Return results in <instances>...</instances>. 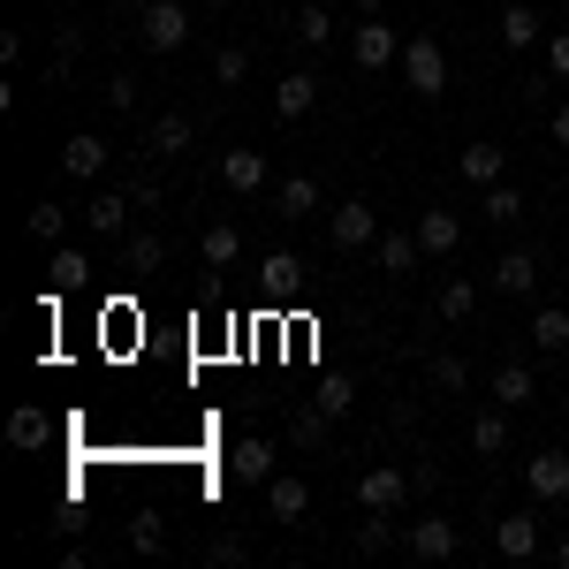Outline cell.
Returning <instances> with one entry per match:
<instances>
[{
  "instance_id": "1",
  "label": "cell",
  "mask_w": 569,
  "mask_h": 569,
  "mask_svg": "<svg viewBox=\"0 0 569 569\" xmlns=\"http://www.w3.org/2000/svg\"><path fill=\"white\" fill-rule=\"evenodd\" d=\"M395 69H402V84L418 91V99H440L448 91V53H440V39H410Z\"/></svg>"
},
{
  "instance_id": "2",
  "label": "cell",
  "mask_w": 569,
  "mask_h": 569,
  "mask_svg": "<svg viewBox=\"0 0 569 569\" xmlns=\"http://www.w3.org/2000/svg\"><path fill=\"white\" fill-rule=\"evenodd\" d=\"M137 39L152 46V53H182V46H190V8H182V0H152V8L137 16Z\"/></svg>"
},
{
  "instance_id": "3",
  "label": "cell",
  "mask_w": 569,
  "mask_h": 569,
  "mask_svg": "<svg viewBox=\"0 0 569 569\" xmlns=\"http://www.w3.org/2000/svg\"><path fill=\"white\" fill-rule=\"evenodd\" d=\"M525 493L531 501H569V456L562 448H531V463H525Z\"/></svg>"
},
{
  "instance_id": "4",
  "label": "cell",
  "mask_w": 569,
  "mask_h": 569,
  "mask_svg": "<svg viewBox=\"0 0 569 569\" xmlns=\"http://www.w3.org/2000/svg\"><path fill=\"white\" fill-rule=\"evenodd\" d=\"M327 236H335V251H372V243H380V213H372L365 198H350V206H335Z\"/></svg>"
},
{
  "instance_id": "5",
  "label": "cell",
  "mask_w": 569,
  "mask_h": 569,
  "mask_svg": "<svg viewBox=\"0 0 569 569\" xmlns=\"http://www.w3.org/2000/svg\"><path fill=\"white\" fill-rule=\"evenodd\" d=\"M410 493H418V486H410V471H395V463H372V471L357 479V509H388V517H395Z\"/></svg>"
},
{
  "instance_id": "6",
  "label": "cell",
  "mask_w": 569,
  "mask_h": 569,
  "mask_svg": "<svg viewBox=\"0 0 569 569\" xmlns=\"http://www.w3.org/2000/svg\"><path fill=\"white\" fill-rule=\"evenodd\" d=\"M402 547H410V562H448V555L463 547V531H456V517H418Z\"/></svg>"
},
{
  "instance_id": "7",
  "label": "cell",
  "mask_w": 569,
  "mask_h": 569,
  "mask_svg": "<svg viewBox=\"0 0 569 569\" xmlns=\"http://www.w3.org/2000/svg\"><path fill=\"white\" fill-rule=\"evenodd\" d=\"M350 53H357V69H388V61H402V39H395V23L365 16L350 31Z\"/></svg>"
},
{
  "instance_id": "8",
  "label": "cell",
  "mask_w": 569,
  "mask_h": 569,
  "mask_svg": "<svg viewBox=\"0 0 569 569\" xmlns=\"http://www.w3.org/2000/svg\"><path fill=\"white\" fill-rule=\"evenodd\" d=\"M220 182H228L236 198H259L266 190V160L251 152V144H228V152H220Z\"/></svg>"
},
{
  "instance_id": "9",
  "label": "cell",
  "mask_w": 569,
  "mask_h": 569,
  "mask_svg": "<svg viewBox=\"0 0 569 569\" xmlns=\"http://www.w3.org/2000/svg\"><path fill=\"white\" fill-rule=\"evenodd\" d=\"M311 107H319V77H311V69H289V77L273 84V114H281V122H305Z\"/></svg>"
},
{
  "instance_id": "10",
  "label": "cell",
  "mask_w": 569,
  "mask_h": 569,
  "mask_svg": "<svg viewBox=\"0 0 569 569\" xmlns=\"http://www.w3.org/2000/svg\"><path fill=\"white\" fill-rule=\"evenodd\" d=\"M493 547H501L509 562H525V555H539V509H509V517L493 525Z\"/></svg>"
},
{
  "instance_id": "11",
  "label": "cell",
  "mask_w": 569,
  "mask_h": 569,
  "mask_svg": "<svg viewBox=\"0 0 569 569\" xmlns=\"http://www.w3.org/2000/svg\"><path fill=\"white\" fill-rule=\"evenodd\" d=\"M305 509H311L305 479H281V471L266 479V517H273V525H305Z\"/></svg>"
},
{
  "instance_id": "12",
  "label": "cell",
  "mask_w": 569,
  "mask_h": 569,
  "mask_svg": "<svg viewBox=\"0 0 569 569\" xmlns=\"http://www.w3.org/2000/svg\"><path fill=\"white\" fill-rule=\"evenodd\" d=\"M61 168H69V176H77V182H99V176H107V137L77 130V137H69V144H61Z\"/></svg>"
},
{
  "instance_id": "13",
  "label": "cell",
  "mask_w": 569,
  "mask_h": 569,
  "mask_svg": "<svg viewBox=\"0 0 569 569\" xmlns=\"http://www.w3.org/2000/svg\"><path fill=\"white\" fill-rule=\"evenodd\" d=\"M418 243H426V259H448V251L463 243V220L448 213V206H426V213H418Z\"/></svg>"
},
{
  "instance_id": "14",
  "label": "cell",
  "mask_w": 569,
  "mask_h": 569,
  "mask_svg": "<svg viewBox=\"0 0 569 569\" xmlns=\"http://www.w3.org/2000/svg\"><path fill=\"white\" fill-rule=\"evenodd\" d=\"M493 289H501V297H531V289H539V259H531V251H501V259H493Z\"/></svg>"
},
{
  "instance_id": "15",
  "label": "cell",
  "mask_w": 569,
  "mask_h": 569,
  "mask_svg": "<svg viewBox=\"0 0 569 569\" xmlns=\"http://www.w3.org/2000/svg\"><path fill=\"white\" fill-rule=\"evenodd\" d=\"M456 168H463V182H471V190H486V182L509 176V152H501V144H463V160H456Z\"/></svg>"
},
{
  "instance_id": "16",
  "label": "cell",
  "mask_w": 569,
  "mask_h": 569,
  "mask_svg": "<svg viewBox=\"0 0 569 569\" xmlns=\"http://www.w3.org/2000/svg\"><path fill=\"white\" fill-rule=\"evenodd\" d=\"M198 259L220 266V273H228V266H243V236H236V220H213V228L198 236Z\"/></svg>"
},
{
  "instance_id": "17",
  "label": "cell",
  "mask_w": 569,
  "mask_h": 569,
  "mask_svg": "<svg viewBox=\"0 0 569 569\" xmlns=\"http://www.w3.org/2000/svg\"><path fill=\"white\" fill-rule=\"evenodd\" d=\"M144 152H152V160H182V152H190V114H160V122L144 130Z\"/></svg>"
},
{
  "instance_id": "18",
  "label": "cell",
  "mask_w": 569,
  "mask_h": 569,
  "mask_svg": "<svg viewBox=\"0 0 569 569\" xmlns=\"http://www.w3.org/2000/svg\"><path fill=\"white\" fill-rule=\"evenodd\" d=\"M493 39L509 46V53H525V46L539 39V16H531L525 0H509V8H501V16H493Z\"/></svg>"
},
{
  "instance_id": "19",
  "label": "cell",
  "mask_w": 569,
  "mask_h": 569,
  "mask_svg": "<svg viewBox=\"0 0 569 569\" xmlns=\"http://www.w3.org/2000/svg\"><path fill=\"white\" fill-rule=\"evenodd\" d=\"M84 228L91 236H122V228H130V198H122V190H99L84 206Z\"/></svg>"
},
{
  "instance_id": "20",
  "label": "cell",
  "mask_w": 569,
  "mask_h": 569,
  "mask_svg": "<svg viewBox=\"0 0 569 569\" xmlns=\"http://www.w3.org/2000/svg\"><path fill=\"white\" fill-rule=\"evenodd\" d=\"M372 259H380V273H395V281H402V273H418L426 243H418V236H380V243H372Z\"/></svg>"
},
{
  "instance_id": "21",
  "label": "cell",
  "mask_w": 569,
  "mask_h": 569,
  "mask_svg": "<svg viewBox=\"0 0 569 569\" xmlns=\"http://www.w3.org/2000/svg\"><path fill=\"white\" fill-rule=\"evenodd\" d=\"M486 388H493V402H501V410H525L531 395H539V380H531V365H501Z\"/></svg>"
},
{
  "instance_id": "22",
  "label": "cell",
  "mask_w": 569,
  "mask_h": 569,
  "mask_svg": "<svg viewBox=\"0 0 569 569\" xmlns=\"http://www.w3.org/2000/svg\"><path fill=\"white\" fill-rule=\"evenodd\" d=\"M531 350H569V305L531 311Z\"/></svg>"
},
{
  "instance_id": "23",
  "label": "cell",
  "mask_w": 569,
  "mask_h": 569,
  "mask_svg": "<svg viewBox=\"0 0 569 569\" xmlns=\"http://www.w3.org/2000/svg\"><path fill=\"white\" fill-rule=\"evenodd\" d=\"M471 448H479V456H501V448H509V418H501V402H493V410H471Z\"/></svg>"
},
{
  "instance_id": "24",
  "label": "cell",
  "mask_w": 569,
  "mask_h": 569,
  "mask_svg": "<svg viewBox=\"0 0 569 569\" xmlns=\"http://www.w3.org/2000/svg\"><path fill=\"white\" fill-rule=\"evenodd\" d=\"M486 220H493V228H517V220H525V190H517V182H486Z\"/></svg>"
},
{
  "instance_id": "25",
  "label": "cell",
  "mask_w": 569,
  "mask_h": 569,
  "mask_svg": "<svg viewBox=\"0 0 569 569\" xmlns=\"http://www.w3.org/2000/svg\"><path fill=\"white\" fill-rule=\"evenodd\" d=\"M236 479H251V486L273 479V440H243L236 448Z\"/></svg>"
},
{
  "instance_id": "26",
  "label": "cell",
  "mask_w": 569,
  "mask_h": 569,
  "mask_svg": "<svg viewBox=\"0 0 569 569\" xmlns=\"http://www.w3.org/2000/svg\"><path fill=\"white\" fill-rule=\"evenodd\" d=\"M273 213H289V220L319 213V182H311V176H289V182H281V206H273Z\"/></svg>"
},
{
  "instance_id": "27",
  "label": "cell",
  "mask_w": 569,
  "mask_h": 569,
  "mask_svg": "<svg viewBox=\"0 0 569 569\" xmlns=\"http://www.w3.org/2000/svg\"><path fill=\"white\" fill-rule=\"evenodd\" d=\"M471 305H479V289H471L463 273H456V281H440V297H433L440 319H471Z\"/></svg>"
},
{
  "instance_id": "28",
  "label": "cell",
  "mask_w": 569,
  "mask_h": 569,
  "mask_svg": "<svg viewBox=\"0 0 569 569\" xmlns=\"http://www.w3.org/2000/svg\"><path fill=\"white\" fill-rule=\"evenodd\" d=\"M130 547H137V555H160V547H168V525H160V509H137V517H130Z\"/></svg>"
},
{
  "instance_id": "29",
  "label": "cell",
  "mask_w": 569,
  "mask_h": 569,
  "mask_svg": "<svg viewBox=\"0 0 569 569\" xmlns=\"http://www.w3.org/2000/svg\"><path fill=\"white\" fill-rule=\"evenodd\" d=\"M160 259H168L160 236H130V243H122V266H130V273H160Z\"/></svg>"
},
{
  "instance_id": "30",
  "label": "cell",
  "mask_w": 569,
  "mask_h": 569,
  "mask_svg": "<svg viewBox=\"0 0 569 569\" xmlns=\"http://www.w3.org/2000/svg\"><path fill=\"white\" fill-rule=\"evenodd\" d=\"M388 547H395L388 509H365V531H357V555H388Z\"/></svg>"
},
{
  "instance_id": "31",
  "label": "cell",
  "mask_w": 569,
  "mask_h": 569,
  "mask_svg": "<svg viewBox=\"0 0 569 569\" xmlns=\"http://www.w3.org/2000/svg\"><path fill=\"white\" fill-rule=\"evenodd\" d=\"M46 266H53V297H69V289H77V281L91 273V259H84V251H53Z\"/></svg>"
},
{
  "instance_id": "32",
  "label": "cell",
  "mask_w": 569,
  "mask_h": 569,
  "mask_svg": "<svg viewBox=\"0 0 569 569\" xmlns=\"http://www.w3.org/2000/svg\"><path fill=\"white\" fill-rule=\"evenodd\" d=\"M311 402H319L327 418H350V410H357V388H350V380H319V388H311Z\"/></svg>"
},
{
  "instance_id": "33",
  "label": "cell",
  "mask_w": 569,
  "mask_h": 569,
  "mask_svg": "<svg viewBox=\"0 0 569 569\" xmlns=\"http://www.w3.org/2000/svg\"><path fill=\"white\" fill-rule=\"evenodd\" d=\"M46 433H53L46 410H16V418H8V440H16V448H46Z\"/></svg>"
},
{
  "instance_id": "34",
  "label": "cell",
  "mask_w": 569,
  "mask_h": 569,
  "mask_svg": "<svg viewBox=\"0 0 569 569\" xmlns=\"http://www.w3.org/2000/svg\"><path fill=\"white\" fill-rule=\"evenodd\" d=\"M297 39H305V46H327V39H335V16H327L319 0H311V8H297Z\"/></svg>"
},
{
  "instance_id": "35",
  "label": "cell",
  "mask_w": 569,
  "mask_h": 569,
  "mask_svg": "<svg viewBox=\"0 0 569 569\" xmlns=\"http://www.w3.org/2000/svg\"><path fill=\"white\" fill-rule=\"evenodd\" d=\"M23 228H31L39 243H61V228H69V213H61V206L46 198V206H31V220H23Z\"/></svg>"
},
{
  "instance_id": "36",
  "label": "cell",
  "mask_w": 569,
  "mask_h": 569,
  "mask_svg": "<svg viewBox=\"0 0 569 569\" xmlns=\"http://www.w3.org/2000/svg\"><path fill=\"white\" fill-rule=\"evenodd\" d=\"M289 440H297V448H319V440H327V410H319V402L297 410V418H289Z\"/></svg>"
},
{
  "instance_id": "37",
  "label": "cell",
  "mask_w": 569,
  "mask_h": 569,
  "mask_svg": "<svg viewBox=\"0 0 569 569\" xmlns=\"http://www.w3.org/2000/svg\"><path fill=\"white\" fill-rule=\"evenodd\" d=\"M243 69H251V53H243V46H220V53H213V77H220V84H243Z\"/></svg>"
},
{
  "instance_id": "38",
  "label": "cell",
  "mask_w": 569,
  "mask_h": 569,
  "mask_svg": "<svg viewBox=\"0 0 569 569\" xmlns=\"http://www.w3.org/2000/svg\"><path fill=\"white\" fill-rule=\"evenodd\" d=\"M243 555H251V547H243L236 531H220L213 547H206V562H213V569H236V562H243Z\"/></svg>"
},
{
  "instance_id": "39",
  "label": "cell",
  "mask_w": 569,
  "mask_h": 569,
  "mask_svg": "<svg viewBox=\"0 0 569 569\" xmlns=\"http://www.w3.org/2000/svg\"><path fill=\"white\" fill-rule=\"evenodd\" d=\"M84 501H69V493H61V501H53V531H69V539H77V531H84Z\"/></svg>"
},
{
  "instance_id": "40",
  "label": "cell",
  "mask_w": 569,
  "mask_h": 569,
  "mask_svg": "<svg viewBox=\"0 0 569 569\" xmlns=\"http://www.w3.org/2000/svg\"><path fill=\"white\" fill-rule=\"evenodd\" d=\"M107 107L130 114V107H137V77H107Z\"/></svg>"
},
{
  "instance_id": "41",
  "label": "cell",
  "mask_w": 569,
  "mask_h": 569,
  "mask_svg": "<svg viewBox=\"0 0 569 569\" xmlns=\"http://www.w3.org/2000/svg\"><path fill=\"white\" fill-rule=\"evenodd\" d=\"M471 372H463V357H433V388H463Z\"/></svg>"
},
{
  "instance_id": "42",
  "label": "cell",
  "mask_w": 569,
  "mask_h": 569,
  "mask_svg": "<svg viewBox=\"0 0 569 569\" xmlns=\"http://www.w3.org/2000/svg\"><path fill=\"white\" fill-rule=\"evenodd\" d=\"M547 69H555V77H569V31H555V39H547Z\"/></svg>"
},
{
  "instance_id": "43",
  "label": "cell",
  "mask_w": 569,
  "mask_h": 569,
  "mask_svg": "<svg viewBox=\"0 0 569 569\" xmlns=\"http://www.w3.org/2000/svg\"><path fill=\"white\" fill-rule=\"evenodd\" d=\"M547 130H555V144H562V152H569V99H562V107H555V122H547Z\"/></svg>"
},
{
  "instance_id": "44",
  "label": "cell",
  "mask_w": 569,
  "mask_h": 569,
  "mask_svg": "<svg viewBox=\"0 0 569 569\" xmlns=\"http://www.w3.org/2000/svg\"><path fill=\"white\" fill-rule=\"evenodd\" d=\"M114 8H137V16H144V8H152V0H114Z\"/></svg>"
},
{
  "instance_id": "45",
  "label": "cell",
  "mask_w": 569,
  "mask_h": 569,
  "mask_svg": "<svg viewBox=\"0 0 569 569\" xmlns=\"http://www.w3.org/2000/svg\"><path fill=\"white\" fill-rule=\"evenodd\" d=\"M555 562H562V569H569V539H562V547H555Z\"/></svg>"
},
{
  "instance_id": "46",
  "label": "cell",
  "mask_w": 569,
  "mask_h": 569,
  "mask_svg": "<svg viewBox=\"0 0 569 569\" xmlns=\"http://www.w3.org/2000/svg\"><path fill=\"white\" fill-rule=\"evenodd\" d=\"M220 8H228V0H220Z\"/></svg>"
}]
</instances>
